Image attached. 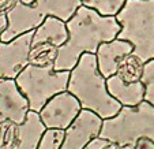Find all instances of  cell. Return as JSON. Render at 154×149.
Masks as SVG:
<instances>
[{"mask_svg":"<svg viewBox=\"0 0 154 149\" xmlns=\"http://www.w3.org/2000/svg\"><path fill=\"white\" fill-rule=\"evenodd\" d=\"M68 79V70H55L53 66L42 67L29 63L15 81L29 101L30 111L40 112L53 96L67 90Z\"/></svg>","mask_w":154,"mask_h":149,"instance_id":"cell-6","label":"cell"},{"mask_svg":"<svg viewBox=\"0 0 154 149\" xmlns=\"http://www.w3.org/2000/svg\"><path fill=\"white\" fill-rule=\"evenodd\" d=\"M135 149H154V141L150 140V138L142 137L137 141Z\"/></svg>","mask_w":154,"mask_h":149,"instance_id":"cell-23","label":"cell"},{"mask_svg":"<svg viewBox=\"0 0 154 149\" xmlns=\"http://www.w3.org/2000/svg\"><path fill=\"white\" fill-rule=\"evenodd\" d=\"M67 90L79 100L82 109L96 112L102 119L113 118L122 109V104L111 96L106 78L97 65L96 53L86 52L70 70Z\"/></svg>","mask_w":154,"mask_h":149,"instance_id":"cell-2","label":"cell"},{"mask_svg":"<svg viewBox=\"0 0 154 149\" xmlns=\"http://www.w3.org/2000/svg\"><path fill=\"white\" fill-rule=\"evenodd\" d=\"M66 25L68 40L59 48L55 70H72L83 53H96L102 43L115 40L120 32L116 15H102L86 6L79 7Z\"/></svg>","mask_w":154,"mask_h":149,"instance_id":"cell-1","label":"cell"},{"mask_svg":"<svg viewBox=\"0 0 154 149\" xmlns=\"http://www.w3.org/2000/svg\"><path fill=\"white\" fill-rule=\"evenodd\" d=\"M145 63L134 52L127 53L120 59L117 65V75L125 82H139L142 81V75L145 71Z\"/></svg>","mask_w":154,"mask_h":149,"instance_id":"cell-15","label":"cell"},{"mask_svg":"<svg viewBox=\"0 0 154 149\" xmlns=\"http://www.w3.org/2000/svg\"><path fill=\"white\" fill-rule=\"evenodd\" d=\"M100 135L120 146H135L142 137L154 141V105L143 100L135 107H122L113 118L104 119Z\"/></svg>","mask_w":154,"mask_h":149,"instance_id":"cell-5","label":"cell"},{"mask_svg":"<svg viewBox=\"0 0 154 149\" xmlns=\"http://www.w3.org/2000/svg\"><path fill=\"white\" fill-rule=\"evenodd\" d=\"M132 51H134V47L131 43L117 37L112 41L102 43L96 52L98 70L105 78L115 75L117 73V65L120 59L127 53H131Z\"/></svg>","mask_w":154,"mask_h":149,"instance_id":"cell-11","label":"cell"},{"mask_svg":"<svg viewBox=\"0 0 154 149\" xmlns=\"http://www.w3.org/2000/svg\"><path fill=\"white\" fill-rule=\"evenodd\" d=\"M59 55V48L49 43H40V44H32L29 52V63L35 66H53L55 67L56 59Z\"/></svg>","mask_w":154,"mask_h":149,"instance_id":"cell-16","label":"cell"},{"mask_svg":"<svg viewBox=\"0 0 154 149\" xmlns=\"http://www.w3.org/2000/svg\"><path fill=\"white\" fill-rule=\"evenodd\" d=\"M81 111L82 105L79 100L68 90H64L53 96L38 114L47 129L66 130Z\"/></svg>","mask_w":154,"mask_h":149,"instance_id":"cell-7","label":"cell"},{"mask_svg":"<svg viewBox=\"0 0 154 149\" xmlns=\"http://www.w3.org/2000/svg\"><path fill=\"white\" fill-rule=\"evenodd\" d=\"M123 149H135V146L134 145H125V146H123Z\"/></svg>","mask_w":154,"mask_h":149,"instance_id":"cell-27","label":"cell"},{"mask_svg":"<svg viewBox=\"0 0 154 149\" xmlns=\"http://www.w3.org/2000/svg\"><path fill=\"white\" fill-rule=\"evenodd\" d=\"M20 0H0V17H2V15L7 17V14H8L12 8H15V6H17Z\"/></svg>","mask_w":154,"mask_h":149,"instance_id":"cell-22","label":"cell"},{"mask_svg":"<svg viewBox=\"0 0 154 149\" xmlns=\"http://www.w3.org/2000/svg\"><path fill=\"white\" fill-rule=\"evenodd\" d=\"M82 6L93 8L102 15H116L127 0H81Z\"/></svg>","mask_w":154,"mask_h":149,"instance_id":"cell-17","label":"cell"},{"mask_svg":"<svg viewBox=\"0 0 154 149\" xmlns=\"http://www.w3.org/2000/svg\"><path fill=\"white\" fill-rule=\"evenodd\" d=\"M106 86L111 96L122 107H135L145 100V85L139 82H125L117 74L106 78Z\"/></svg>","mask_w":154,"mask_h":149,"instance_id":"cell-12","label":"cell"},{"mask_svg":"<svg viewBox=\"0 0 154 149\" xmlns=\"http://www.w3.org/2000/svg\"><path fill=\"white\" fill-rule=\"evenodd\" d=\"M102 122L104 119L96 112L82 109L76 119L66 129L61 149H83L94 137L100 135Z\"/></svg>","mask_w":154,"mask_h":149,"instance_id":"cell-10","label":"cell"},{"mask_svg":"<svg viewBox=\"0 0 154 149\" xmlns=\"http://www.w3.org/2000/svg\"><path fill=\"white\" fill-rule=\"evenodd\" d=\"M30 111L29 101L19 89L17 81L0 78V122L20 125Z\"/></svg>","mask_w":154,"mask_h":149,"instance_id":"cell-9","label":"cell"},{"mask_svg":"<svg viewBox=\"0 0 154 149\" xmlns=\"http://www.w3.org/2000/svg\"><path fill=\"white\" fill-rule=\"evenodd\" d=\"M81 6V0H34L32 4L19 2L7 14V27L0 40L11 41L23 33L32 32L51 15L67 22Z\"/></svg>","mask_w":154,"mask_h":149,"instance_id":"cell-4","label":"cell"},{"mask_svg":"<svg viewBox=\"0 0 154 149\" xmlns=\"http://www.w3.org/2000/svg\"><path fill=\"white\" fill-rule=\"evenodd\" d=\"M117 38L132 44V52L143 62L154 59V0H127L116 14Z\"/></svg>","mask_w":154,"mask_h":149,"instance_id":"cell-3","label":"cell"},{"mask_svg":"<svg viewBox=\"0 0 154 149\" xmlns=\"http://www.w3.org/2000/svg\"><path fill=\"white\" fill-rule=\"evenodd\" d=\"M109 144H111V141L108 140V138L98 135V137H94L83 149H106V146Z\"/></svg>","mask_w":154,"mask_h":149,"instance_id":"cell-21","label":"cell"},{"mask_svg":"<svg viewBox=\"0 0 154 149\" xmlns=\"http://www.w3.org/2000/svg\"><path fill=\"white\" fill-rule=\"evenodd\" d=\"M45 125L35 111H29L25 122L17 127V144L14 149H37L44 132Z\"/></svg>","mask_w":154,"mask_h":149,"instance_id":"cell-13","label":"cell"},{"mask_svg":"<svg viewBox=\"0 0 154 149\" xmlns=\"http://www.w3.org/2000/svg\"><path fill=\"white\" fill-rule=\"evenodd\" d=\"M33 32L23 33L11 41L0 40V78L15 79L29 65Z\"/></svg>","mask_w":154,"mask_h":149,"instance_id":"cell-8","label":"cell"},{"mask_svg":"<svg viewBox=\"0 0 154 149\" xmlns=\"http://www.w3.org/2000/svg\"><path fill=\"white\" fill-rule=\"evenodd\" d=\"M17 123L0 122V149H14L17 144Z\"/></svg>","mask_w":154,"mask_h":149,"instance_id":"cell-19","label":"cell"},{"mask_svg":"<svg viewBox=\"0 0 154 149\" xmlns=\"http://www.w3.org/2000/svg\"><path fill=\"white\" fill-rule=\"evenodd\" d=\"M20 2H22V3H25V4H32L34 0H20Z\"/></svg>","mask_w":154,"mask_h":149,"instance_id":"cell-26","label":"cell"},{"mask_svg":"<svg viewBox=\"0 0 154 149\" xmlns=\"http://www.w3.org/2000/svg\"><path fill=\"white\" fill-rule=\"evenodd\" d=\"M6 27H7V17L2 15V17H0V36H2V33L4 32Z\"/></svg>","mask_w":154,"mask_h":149,"instance_id":"cell-24","label":"cell"},{"mask_svg":"<svg viewBox=\"0 0 154 149\" xmlns=\"http://www.w3.org/2000/svg\"><path fill=\"white\" fill-rule=\"evenodd\" d=\"M64 137H66V130L47 129L41 137L37 149H61Z\"/></svg>","mask_w":154,"mask_h":149,"instance_id":"cell-18","label":"cell"},{"mask_svg":"<svg viewBox=\"0 0 154 149\" xmlns=\"http://www.w3.org/2000/svg\"><path fill=\"white\" fill-rule=\"evenodd\" d=\"M68 40V29L63 19L56 17L45 18L42 24L34 29L33 32L32 44H40V43H49L56 45L57 48L63 47L66 41Z\"/></svg>","mask_w":154,"mask_h":149,"instance_id":"cell-14","label":"cell"},{"mask_svg":"<svg viewBox=\"0 0 154 149\" xmlns=\"http://www.w3.org/2000/svg\"><path fill=\"white\" fill-rule=\"evenodd\" d=\"M142 84L145 85V100L154 105V59H150L145 63Z\"/></svg>","mask_w":154,"mask_h":149,"instance_id":"cell-20","label":"cell"},{"mask_svg":"<svg viewBox=\"0 0 154 149\" xmlns=\"http://www.w3.org/2000/svg\"><path fill=\"white\" fill-rule=\"evenodd\" d=\"M106 149H123V146H120L119 144H116V142H112L111 141V144L106 146Z\"/></svg>","mask_w":154,"mask_h":149,"instance_id":"cell-25","label":"cell"}]
</instances>
